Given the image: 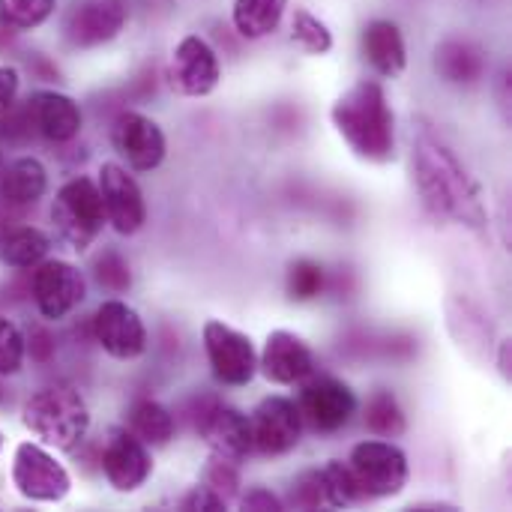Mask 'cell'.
<instances>
[{
	"instance_id": "f35d334b",
	"label": "cell",
	"mask_w": 512,
	"mask_h": 512,
	"mask_svg": "<svg viewBox=\"0 0 512 512\" xmlns=\"http://www.w3.org/2000/svg\"><path fill=\"white\" fill-rule=\"evenodd\" d=\"M3 399H6V393H3V390H0V402H3Z\"/></svg>"
},
{
	"instance_id": "d6986e66",
	"label": "cell",
	"mask_w": 512,
	"mask_h": 512,
	"mask_svg": "<svg viewBox=\"0 0 512 512\" xmlns=\"http://www.w3.org/2000/svg\"><path fill=\"white\" fill-rule=\"evenodd\" d=\"M30 117L48 141L66 144L81 129V108L63 93H36L27 99Z\"/></svg>"
},
{
	"instance_id": "d4e9b609",
	"label": "cell",
	"mask_w": 512,
	"mask_h": 512,
	"mask_svg": "<svg viewBox=\"0 0 512 512\" xmlns=\"http://www.w3.org/2000/svg\"><path fill=\"white\" fill-rule=\"evenodd\" d=\"M48 237L39 228L18 225L0 237V258L9 267H36L48 255Z\"/></svg>"
},
{
	"instance_id": "277c9868",
	"label": "cell",
	"mask_w": 512,
	"mask_h": 512,
	"mask_svg": "<svg viewBox=\"0 0 512 512\" xmlns=\"http://www.w3.org/2000/svg\"><path fill=\"white\" fill-rule=\"evenodd\" d=\"M51 219L57 234L78 252H84L102 231L105 222V207H102V195L99 186L87 177H75L69 180L51 207Z\"/></svg>"
},
{
	"instance_id": "9a60e30c",
	"label": "cell",
	"mask_w": 512,
	"mask_h": 512,
	"mask_svg": "<svg viewBox=\"0 0 512 512\" xmlns=\"http://www.w3.org/2000/svg\"><path fill=\"white\" fill-rule=\"evenodd\" d=\"M126 24L123 0H78L63 18L66 42L75 48H93L114 39Z\"/></svg>"
},
{
	"instance_id": "4fadbf2b",
	"label": "cell",
	"mask_w": 512,
	"mask_h": 512,
	"mask_svg": "<svg viewBox=\"0 0 512 512\" xmlns=\"http://www.w3.org/2000/svg\"><path fill=\"white\" fill-rule=\"evenodd\" d=\"M111 144L135 171H153L165 159V135L162 129L138 114V111H120L111 126Z\"/></svg>"
},
{
	"instance_id": "603a6c76",
	"label": "cell",
	"mask_w": 512,
	"mask_h": 512,
	"mask_svg": "<svg viewBox=\"0 0 512 512\" xmlns=\"http://www.w3.org/2000/svg\"><path fill=\"white\" fill-rule=\"evenodd\" d=\"M129 432L150 444V447H165L174 438V417L165 405L153 402V399H138L129 405Z\"/></svg>"
},
{
	"instance_id": "6da1fadb",
	"label": "cell",
	"mask_w": 512,
	"mask_h": 512,
	"mask_svg": "<svg viewBox=\"0 0 512 512\" xmlns=\"http://www.w3.org/2000/svg\"><path fill=\"white\" fill-rule=\"evenodd\" d=\"M414 171L420 195L435 216L462 222L468 228H486V207L480 201V189L441 138L420 132L414 150Z\"/></svg>"
},
{
	"instance_id": "52a82bcc",
	"label": "cell",
	"mask_w": 512,
	"mask_h": 512,
	"mask_svg": "<svg viewBox=\"0 0 512 512\" xmlns=\"http://www.w3.org/2000/svg\"><path fill=\"white\" fill-rule=\"evenodd\" d=\"M204 348L207 360L213 366V375L228 387H243L255 378L258 357L252 348V339L222 321L204 324Z\"/></svg>"
},
{
	"instance_id": "3957f363",
	"label": "cell",
	"mask_w": 512,
	"mask_h": 512,
	"mask_svg": "<svg viewBox=\"0 0 512 512\" xmlns=\"http://www.w3.org/2000/svg\"><path fill=\"white\" fill-rule=\"evenodd\" d=\"M24 426L57 450H75L90 429V411L72 387H45L27 399Z\"/></svg>"
},
{
	"instance_id": "7c38bea8",
	"label": "cell",
	"mask_w": 512,
	"mask_h": 512,
	"mask_svg": "<svg viewBox=\"0 0 512 512\" xmlns=\"http://www.w3.org/2000/svg\"><path fill=\"white\" fill-rule=\"evenodd\" d=\"M93 339L114 360H135L147 351V330L138 312L120 300H105L93 315Z\"/></svg>"
},
{
	"instance_id": "484cf974",
	"label": "cell",
	"mask_w": 512,
	"mask_h": 512,
	"mask_svg": "<svg viewBox=\"0 0 512 512\" xmlns=\"http://www.w3.org/2000/svg\"><path fill=\"white\" fill-rule=\"evenodd\" d=\"M366 429L378 438L405 435V414L390 390H375L372 399L366 402Z\"/></svg>"
},
{
	"instance_id": "836d02e7",
	"label": "cell",
	"mask_w": 512,
	"mask_h": 512,
	"mask_svg": "<svg viewBox=\"0 0 512 512\" xmlns=\"http://www.w3.org/2000/svg\"><path fill=\"white\" fill-rule=\"evenodd\" d=\"M204 486L213 489L216 495H222L225 501L234 498L240 492V474H237V465L234 462H225V459H216L207 465L204 471Z\"/></svg>"
},
{
	"instance_id": "ffe728a7",
	"label": "cell",
	"mask_w": 512,
	"mask_h": 512,
	"mask_svg": "<svg viewBox=\"0 0 512 512\" xmlns=\"http://www.w3.org/2000/svg\"><path fill=\"white\" fill-rule=\"evenodd\" d=\"M363 54H366L369 66L375 72L387 75V78L402 75L405 63H408L402 30L393 21H384V18L366 24V30H363Z\"/></svg>"
},
{
	"instance_id": "30bf717a",
	"label": "cell",
	"mask_w": 512,
	"mask_h": 512,
	"mask_svg": "<svg viewBox=\"0 0 512 512\" xmlns=\"http://www.w3.org/2000/svg\"><path fill=\"white\" fill-rule=\"evenodd\" d=\"M249 426H252V450H258L261 456H285L300 444L303 435L300 408L285 396L264 399L255 408Z\"/></svg>"
},
{
	"instance_id": "f546056e",
	"label": "cell",
	"mask_w": 512,
	"mask_h": 512,
	"mask_svg": "<svg viewBox=\"0 0 512 512\" xmlns=\"http://www.w3.org/2000/svg\"><path fill=\"white\" fill-rule=\"evenodd\" d=\"M93 279L99 282V288H105L111 294H123L132 288V270H129L126 258L114 249H105L93 261Z\"/></svg>"
},
{
	"instance_id": "8fae6325",
	"label": "cell",
	"mask_w": 512,
	"mask_h": 512,
	"mask_svg": "<svg viewBox=\"0 0 512 512\" xmlns=\"http://www.w3.org/2000/svg\"><path fill=\"white\" fill-rule=\"evenodd\" d=\"M30 288H33V300H36L39 312L48 321L66 318L87 294L81 270L66 264V261H42L33 270Z\"/></svg>"
},
{
	"instance_id": "74e56055",
	"label": "cell",
	"mask_w": 512,
	"mask_h": 512,
	"mask_svg": "<svg viewBox=\"0 0 512 512\" xmlns=\"http://www.w3.org/2000/svg\"><path fill=\"white\" fill-rule=\"evenodd\" d=\"M18 93V72L12 66H0V117L15 105Z\"/></svg>"
},
{
	"instance_id": "ab89813d",
	"label": "cell",
	"mask_w": 512,
	"mask_h": 512,
	"mask_svg": "<svg viewBox=\"0 0 512 512\" xmlns=\"http://www.w3.org/2000/svg\"><path fill=\"white\" fill-rule=\"evenodd\" d=\"M0 444H3V438H0Z\"/></svg>"
},
{
	"instance_id": "4316f807",
	"label": "cell",
	"mask_w": 512,
	"mask_h": 512,
	"mask_svg": "<svg viewBox=\"0 0 512 512\" xmlns=\"http://www.w3.org/2000/svg\"><path fill=\"white\" fill-rule=\"evenodd\" d=\"M321 480H324V492H327V507H348V504L366 501L345 462H330L327 468H321Z\"/></svg>"
},
{
	"instance_id": "44dd1931",
	"label": "cell",
	"mask_w": 512,
	"mask_h": 512,
	"mask_svg": "<svg viewBox=\"0 0 512 512\" xmlns=\"http://www.w3.org/2000/svg\"><path fill=\"white\" fill-rule=\"evenodd\" d=\"M435 69L450 84H474L486 72V54L468 39H447L435 51Z\"/></svg>"
},
{
	"instance_id": "83f0119b",
	"label": "cell",
	"mask_w": 512,
	"mask_h": 512,
	"mask_svg": "<svg viewBox=\"0 0 512 512\" xmlns=\"http://www.w3.org/2000/svg\"><path fill=\"white\" fill-rule=\"evenodd\" d=\"M54 12V0H0V24L9 30H33Z\"/></svg>"
},
{
	"instance_id": "9c48e42d",
	"label": "cell",
	"mask_w": 512,
	"mask_h": 512,
	"mask_svg": "<svg viewBox=\"0 0 512 512\" xmlns=\"http://www.w3.org/2000/svg\"><path fill=\"white\" fill-rule=\"evenodd\" d=\"M300 417L303 423H309V429L315 432H339L342 426H348V420L357 414V396L351 393L348 384L336 381V378H306L303 381V393H300Z\"/></svg>"
},
{
	"instance_id": "1f68e13d",
	"label": "cell",
	"mask_w": 512,
	"mask_h": 512,
	"mask_svg": "<svg viewBox=\"0 0 512 512\" xmlns=\"http://www.w3.org/2000/svg\"><path fill=\"white\" fill-rule=\"evenodd\" d=\"M291 504L297 510H318L327 507V492H324V480L321 471H306L294 480L291 486Z\"/></svg>"
},
{
	"instance_id": "5b68a950",
	"label": "cell",
	"mask_w": 512,
	"mask_h": 512,
	"mask_svg": "<svg viewBox=\"0 0 512 512\" xmlns=\"http://www.w3.org/2000/svg\"><path fill=\"white\" fill-rule=\"evenodd\" d=\"M348 468L363 498H393L408 483V459L390 441H363L351 450Z\"/></svg>"
},
{
	"instance_id": "5bb4252c",
	"label": "cell",
	"mask_w": 512,
	"mask_h": 512,
	"mask_svg": "<svg viewBox=\"0 0 512 512\" xmlns=\"http://www.w3.org/2000/svg\"><path fill=\"white\" fill-rule=\"evenodd\" d=\"M99 468L105 480L111 483V489L135 492L147 483L153 465H150V453L144 441H138L129 429H114L102 444Z\"/></svg>"
},
{
	"instance_id": "2e32d148",
	"label": "cell",
	"mask_w": 512,
	"mask_h": 512,
	"mask_svg": "<svg viewBox=\"0 0 512 512\" xmlns=\"http://www.w3.org/2000/svg\"><path fill=\"white\" fill-rule=\"evenodd\" d=\"M99 195H102L105 219L114 225L117 234L141 231V225L147 219V207H144V195H141L138 183L126 174V168L111 165V162L102 165V171H99Z\"/></svg>"
},
{
	"instance_id": "7a4b0ae2",
	"label": "cell",
	"mask_w": 512,
	"mask_h": 512,
	"mask_svg": "<svg viewBox=\"0 0 512 512\" xmlns=\"http://www.w3.org/2000/svg\"><path fill=\"white\" fill-rule=\"evenodd\" d=\"M333 123L351 150L369 162L393 159V111L378 81H360L333 105Z\"/></svg>"
},
{
	"instance_id": "8992f818",
	"label": "cell",
	"mask_w": 512,
	"mask_h": 512,
	"mask_svg": "<svg viewBox=\"0 0 512 512\" xmlns=\"http://www.w3.org/2000/svg\"><path fill=\"white\" fill-rule=\"evenodd\" d=\"M192 426L207 441L216 459L240 465L252 453V426L246 414H240L237 408L204 399L192 414Z\"/></svg>"
},
{
	"instance_id": "ac0fdd59",
	"label": "cell",
	"mask_w": 512,
	"mask_h": 512,
	"mask_svg": "<svg viewBox=\"0 0 512 512\" xmlns=\"http://www.w3.org/2000/svg\"><path fill=\"white\" fill-rule=\"evenodd\" d=\"M258 366L267 381L294 387V384H303L309 375H315V354L309 351V345L300 336H294L288 330H276L267 336Z\"/></svg>"
},
{
	"instance_id": "7402d4cb",
	"label": "cell",
	"mask_w": 512,
	"mask_h": 512,
	"mask_svg": "<svg viewBox=\"0 0 512 512\" xmlns=\"http://www.w3.org/2000/svg\"><path fill=\"white\" fill-rule=\"evenodd\" d=\"M45 186H48L45 168H42V162H36L30 156L27 159H15L3 171V177H0V195L12 207L36 204L45 195Z\"/></svg>"
},
{
	"instance_id": "ba28073f",
	"label": "cell",
	"mask_w": 512,
	"mask_h": 512,
	"mask_svg": "<svg viewBox=\"0 0 512 512\" xmlns=\"http://www.w3.org/2000/svg\"><path fill=\"white\" fill-rule=\"evenodd\" d=\"M12 483L27 501H63L69 495V474L54 456H48L36 444H18L12 459Z\"/></svg>"
},
{
	"instance_id": "cb8c5ba5",
	"label": "cell",
	"mask_w": 512,
	"mask_h": 512,
	"mask_svg": "<svg viewBox=\"0 0 512 512\" xmlns=\"http://www.w3.org/2000/svg\"><path fill=\"white\" fill-rule=\"evenodd\" d=\"M288 0H234V27L246 39L273 33L285 15Z\"/></svg>"
},
{
	"instance_id": "8d00e7d4",
	"label": "cell",
	"mask_w": 512,
	"mask_h": 512,
	"mask_svg": "<svg viewBox=\"0 0 512 512\" xmlns=\"http://www.w3.org/2000/svg\"><path fill=\"white\" fill-rule=\"evenodd\" d=\"M240 504H243V510H252V512H279L282 510V501H279L276 495H270L267 489H252V492H246Z\"/></svg>"
},
{
	"instance_id": "4dcf8cb0",
	"label": "cell",
	"mask_w": 512,
	"mask_h": 512,
	"mask_svg": "<svg viewBox=\"0 0 512 512\" xmlns=\"http://www.w3.org/2000/svg\"><path fill=\"white\" fill-rule=\"evenodd\" d=\"M324 291V267L315 261H294L288 270V294L300 303L315 300Z\"/></svg>"
},
{
	"instance_id": "d590c367",
	"label": "cell",
	"mask_w": 512,
	"mask_h": 512,
	"mask_svg": "<svg viewBox=\"0 0 512 512\" xmlns=\"http://www.w3.org/2000/svg\"><path fill=\"white\" fill-rule=\"evenodd\" d=\"M24 348H30V357L36 360V363H48L51 357H54V336L48 333V330H42V327H36V330H30V345L24 342Z\"/></svg>"
},
{
	"instance_id": "e0dca14e",
	"label": "cell",
	"mask_w": 512,
	"mask_h": 512,
	"mask_svg": "<svg viewBox=\"0 0 512 512\" xmlns=\"http://www.w3.org/2000/svg\"><path fill=\"white\" fill-rule=\"evenodd\" d=\"M171 84L186 93V96H207L219 84V60L216 51L201 39V36H186L174 48L171 69H168Z\"/></svg>"
},
{
	"instance_id": "e575fe53",
	"label": "cell",
	"mask_w": 512,
	"mask_h": 512,
	"mask_svg": "<svg viewBox=\"0 0 512 512\" xmlns=\"http://www.w3.org/2000/svg\"><path fill=\"white\" fill-rule=\"evenodd\" d=\"M180 510L222 512V510H225V498H222V495H216L213 489H207V486H201V489H195V492H189V495L183 498V504H180Z\"/></svg>"
},
{
	"instance_id": "d6a6232c",
	"label": "cell",
	"mask_w": 512,
	"mask_h": 512,
	"mask_svg": "<svg viewBox=\"0 0 512 512\" xmlns=\"http://www.w3.org/2000/svg\"><path fill=\"white\" fill-rule=\"evenodd\" d=\"M24 363V336L0 318V375H15Z\"/></svg>"
},
{
	"instance_id": "f1b7e54d",
	"label": "cell",
	"mask_w": 512,
	"mask_h": 512,
	"mask_svg": "<svg viewBox=\"0 0 512 512\" xmlns=\"http://www.w3.org/2000/svg\"><path fill=\"white\" fill-rule=\"evenodd\" d=\"M291 36L309 54H327L333 48V33L327 30V24L321 18H315L312 12H306V9H297L294 12Z\"/></svg>"
}]
</instances>
